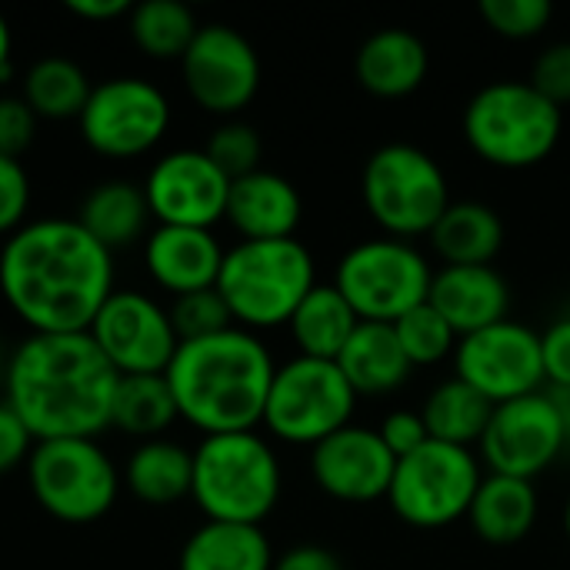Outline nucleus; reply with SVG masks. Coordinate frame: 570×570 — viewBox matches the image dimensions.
Segmentation results:
<instances>
[{"label":"nucleus","mask_w":570,"mask_h":570,"mask_svg":"<svg viewBox=\"0 0 570 570\" xmlns=\"http://www.w3.org/2000/svg\"><path fill=\"white\" fill-rule=\"evenodd\" d=\"M114 291V254L73 217L27 220L0 247V294L30 334L90 331Z\"/></svg>","instance_id":"f257e3e1"},{"label":"nucleus","mask_w":570,"mask_h":570,"mask_svg":"<svg viewBox=\"0 0 570 570\" xmlns=\"http://www.w3.org/2000/svg\"><path fill=\"white\" fill-rule=\"evenodd\" d=\"M117 371L83 334H30L7 354L3 401L33 441L100 438L110 428Z\"/></svg>","instance_id":"f03ea898"},{"label":"nucleus","mask_w":570,"mask_h":570,"mask_svg":"<svg viewBox=\"0 0 570 570\" xmlns=\"http://www.w3.org/2000/svg\"><path fill=\"white\" fill-rule=\"evenodd\" d=\"M274 371L277 364L267 344L244 327H230L180 344L167 367V384L180 421L210 438L261 428Z\"/></svg>","instance_id":"7ed1b4c3"},{"label":"nucleus","mask_w":570,"mask_h":570,"mask_svg":"<svg viewBox=\"0 0 570 570\" xmlns=\"http://www.w3.org/2000/svg\"><path fill=\"white\" fill-rule=\"evenodd\" d=\"M284 471L257 431L210 434L194 448L190 501L207 521L261 528L281 504Z\"/></svg>","instance_id":"20e7f679"},{"label":"nucleus","mask_w":570,"mask_h":570,"mask_svg":"<svg viewBox=\"0 0 570 570\" xmlns=\"http://www.w3.org/2000/svg\"><path fill=\"white\" fill-rule=\"evenodd\" d=\"M317 287L314 254L297 237L237 240L224 254L217 291L237 327L257 334L284 327L301 301Z\"/></svg>","instance_id":"39448f33"},{"label":"nucleus","mask_w":570,"mask_h":570,"mask_svg":"<svg viewBox=\"0 0 570 570\" xmlns=\"http://www.w3.org/2000/svg\"><path fill=\"white\" fill-rule=\"evenodd\" d=\"M461 127L468 147L484 164L528 170L554 154L564 130V110L528 80H494L468 100Z\"/></svg>","instance_id":"423d86ee"},{"label":"nucleus","mask_w":570,"mask_h":570,"mask_svg":"<svg viewBox=\"0 0 570 570\" xmlns=\"http://www.w3.org/2000/svg\"><path fill=\"white\" fill-rule=\"evenodd\" d=\"M361 197L384 237H428L451 207L444 167L421 147L394 140L377 147L361 170Z\"/></svg>","instance_id":"0eeeda50"},{"label":"nucleus","mask_w":570,"mask_h":570,"mask_svg":"<svg viewBox=\"0 0 570 570\" xmlns=\"http://www.w3.org/2000/svg\"><path fill=\"white\" fill-rule=\"evenodd\" d=\"M23 468L43 514L77 528L107 518L124 481L97 438L37 441Z\"/></svg>","instance_id":"6e6552de"},{"label":"nucleus","mask_w":570,"mask_h":570,"mask_svg":"<svg viewBox=\"0 0 570 570\" xmlns=\"http://www.w3.org/2000/svg\"><path fill=\"white\" fill-rule=\"evenodd\" d=\"M354 411L357 394L337 361L297 354L287 364H277L261 428L284 444L317 448L341 428L354 424Z\"/></svg>","instance_id":"1a4fd4ad"},{"label":"nucleus","mask_w":570,"mask_h":570,"mask_svg":"<svg viewBox=\"0 0 570 570\" xmlns=\"http://www.w3.org/2000/svg\"><path fill=\"white\" fill-rule=\"evenodd\" d=\"M434 267L428 254L397 237H371L354 244L334 271V287L361 321L394 324L421 307L431 294Z\"/></svg>","instance_id":"9d476101"},{"label":"nucleus","mask_w":570,"mask_h":570,"mask_svg":"<svg viewBox=\"0 0 570 570\" xmlns=\"http://www.w3.org/2000/svg\"><path fill=\"white\" fill-rule=\"evenodd\" d=\"M481 481L484 464L478 451L428 441L414 454L397 458L394 481L384 501L404 524L438 531L468 518Z\"/></svg>","instance_id":"9b49d317"},{"label":"nucleus","mask_w":570,"mask_h":570,"mask_svg":"<svg viewBox=\"0 0 570 570\" xmlns=\"http://www.w3.org/2000/svg\"><path fill=\"white\" fill-rule=\"evenodd\" d=\"M77 127L83 144L100 157H140L164 140L170 127V100L144 77H110L90 90Z\"/></svg>","instance_id":"f8f14e48"},{"label":"nucleus","mask_w":570,"mask_h":570,"mask_svg":"<svg viewBox=\"0 0 570 570\" xmlns=\"http://www.w3.org/2000/svg\"><path fill=\"white\" fill-rule=\"evenodd\" d=\"M451 361L454 377L471 384L491 404H508L548 387L541 334L514 317L461 337Z\"/></svg>","instance_id":"ddd939ff"},{"label":"nucleus","mask_w":570,"mask_h":570,"mask_svg":"<svg viewBox=\"0 0 570 570\" xmlns=\"http://www.w3.org/2000/svg\"><path fill=\"white\" fill-rule=\"evenodd\" d=\"M190 100L214 117H237L261 90V57L254 43L227 23H200L180 57Z\"/></svg>","instance_id":"4468645a"},{"label":"nucleus","mask_w":570,"mask_h":570,"mask_svg":"<svg viewBox=\"0 0 570 570\" xmlns=\"http://www.w3.org/2000/svg\"><path fill=\"white\" fill-rule=\"evenodd\" d=\"M478 458L488 474L521 481H534L551 471L564 458V431L548 391L494 404L491 424L478 444Z\"/></svg>","instance_id":"2eb2a0df"},{"label":"nucleus","mask_w":570,"mask_h":570,"mask_svg":"<svg viewBox=\"0 0 570 570\" xmlns=\"http://www.w3.org/2000/svg\"><path fill=\"white\" fill-rule=\"evenodd\" d=\"M87 334L120 377L167 374L180 347L167 307L144 291H114Z\"/></svg>","instance_id":"dca6fc26"},{"label":"nucleus","mask_w":570,"mask_h":570,"mask_svg":"<svg viewBox=\"0 0 570 570\" xmlns=\"http://www.w3.org/2000/svg\"><path fill=\"white\" fill-rule=\"evenodd\" d=\"M144 194L157 224L214 230L227 214L230 180L200 150H170L147 170Z\"/></svg>","instance_id":"f3484780"},{"label":"nucleus","mask_w":570,"mask_h":570,"mask_svg":"<svg viewBox=\"0 0 570 570\" xmlns=\"http://www.w3.org/2000/svg\"><path fill=\"white\" fill-rule=\"evenodd\" d=\"M397 458L381 441L377 428L347 424L317 448H311L314 484L344 504H371L387 498Z\"/></svg>","instance_id":"a211bd4d"},{"label":"nucleus","mask_w":570,"mask_h":570,"mask_svg":"<svg viewBox=\"0 0 570 570\" xmlns=\"http://www.w3.org/2000/svg\"><path fill=\"white\" fill-rule=\"evenodd\" d=\"M224 254L227 250L220 247L214 230L197 227L157 224L144 240V267L150 281L174 297L217 287Z\"/></svg>","instance_id":"6ab92c4d"},{"label":"nucleus","mask_w":570,"mask_h":570,"mask_svg":"<svg viewBox=\"0 0 570 570\" xmlns=\"http://www.w3.org/2000/svg\"><path fill=\"white\" fill-rule=\"evenodd\" d=\"M428 304L454 327L458 337L478 334L511 314V287L494 264L438 267Z\"/></svg>","instance_id":"aec40b11"},{"label":"nucleus","mask_w":570,"mask_h":570,"mask_svg":"<svg viewBox=\"0 0 570 570\" xmlns=\"http://www.w3.org/2000/svg\"><path fill=\"white\" fill-rule=\"evenodd\" d=\"M301 217H304V200L287 177L261 167L240 180H230L224 220L240 234V240L294 237Z\"/></svg>","instance_id":"412c9836"},{"label":"nucleus","mask_w":570,"mask_h":570,"mask_svg":"<svg viewBox=\"0 0 570 570\" xmlns=\"http://www.w3.org/2000/svg\"><path fill=\"white\" fill-rule=\"evenodd\" d=\"M431 70V53L424 40L404 27H381L374 30L354 57L357 83L381 97V100H401L421 90Z\"/></svg>","instance_id":"4be33fe9"},{"label":"nucleus","mask_w":570,"mask_h":570,"mask_svg":"<svg viewBox=\"0 0 570 570\" xmlns=\"http://www.w3.org/2000/svg\"><path fill=\"white\" fill-rule=\"evenodd\" d=\"M104 250H124L134 247L137 240H147V227L154 220L144 184L110 177L100 180L97 187L87 190L80 200V210L73 217Z\"/></svg>","instance_id":"5701e85b"},{"label":"nucleus","mask_w":570,"mask_h":570,"mask_svg":"<svg viewBox=\"0 0 570 570\" xmlns=\"http://www.w3.org/2000/svg\"><path fill=\"white\" fill-rule=\"evenodd\" d=\"M337 367L344 371L357 397H387L401 391L414 374V364L407 361L394 334V324H374V321L357 324V331L351 334L347 347L337 357Z\"/></svg>","instance_id":"b1692460"},{"label":"nucleus","mask_w":570,"mask_h":570,"mask_svg":"<svg viewBox=\"0 0 570 570\" xmlns=\"http://www.w3.org/2000/svg\"><path fill=\"white\" fill-rule=\"evenodd\" d=\"M538 511H541V498H538L534 481L484 474V481L471 501L468 524L484 544L511 548L534 531Z\"/></svg>","instance_id":"393cba45"},{"label":"nucleus","mask_w":570,"mask_h":570,"mask_svg":"<svg viewBox=\"0 0 570 570\" xmlns=\"http://www.w3.org/2000/svg\"><path fill=\"white\" fill-rule=\"evenodd\" d=\"M428 240L444 267L494 264V257L504 247V220L491 204L451 200V207L428 234Z\"/></svg>","instance_id":"a878e982"},{"label":"nucleus","mask_w":570,"mask_h":570,"mask_svg":"<svg viewBox=\"0 0 570 570\" xmlns=\"http://www.w3.org/2000/svg\"><path fill=\"white\" fill-rule=\"evenodd\" d=\"M124 484L127 491L150 508H170L184 498H190L194 484V451L170 438L144 441L130 451L124 464Z\"/></svg>","instance_id":"bb28decb"},{"label":"nucleus","mask_w":570,"mask_h":570,"mask_svg":"<svg viewBox=\"0 0 570 570\" xmlns=\"http://www.w3.org/2000/svg\"><path fill=\"white\" fill-rule=\"evenodd\" d=\"M274 548L254 524L204 521L180 548L177 570H271Z\"/></svg>","instance_id":"cd10ccee"},{"label":"nucleus","mask_w":570,"mask_h":570,"mask_svg":"<svg viewBox=\"0 0 570 570\" xmlns=\"http://www.w3.org/2000/svg\"><path fill=\"white\" fill-rule=\"evenodd\" d=\"M357 324L361 317L344 301V294L334 284H317L287 321V331L301 357L337 361Z\"/></svg>","instance_id":"c85d7f7f"},{"label":"nucleus","mask_w":570,"mask_h":570,"mask_svg":"<svg viewBox=\"0 0 570 570\" xmlns=\"http://www.w3.org/2000/svg\"><path fill=\"white\" fill-rule=\"evenodd\" d=\"M174 421H180V411L167 384V374L117 377L114 401H110V428L144 444L164 438Z\"/></svg>","instance_id":"c756f323"},{"label":"nucleus","mask_w":570,"mask_h":570,"mask_svg":"<svg viewBox=\"0 0 570 570\" xmlns=\"http://www.w3.org/2000/svg\"><path fill=\"white\" fill-rule=\"evenodd\" d=\"M491 414H494V404L484 394H478L471 384H464L461 377L441 381L421 404V417H424L431 441L471 448V451L481 444L491 424Z\"/></svg>","instance_id":"7c9ffc66"},{"label":"nucleus","mask_w":570,"mask_h":570,"mask_svg":"<svg viewBox=\"0 0 570 570\" xmlns=\"http://www.w3.org/2000/svg\"><path fill=\"white\" fill-rule=\"evenodd\" d=\"M90 90L94 87L77 60L50 53L27 67L20 97L37 114V120H77L90 100Z\"/></svg>","instance_id":"2f4dec72"},{"label":"nucleus","mask_w":570,"mask_h":570,"mask_svg":"<svg viewBox=\"0 0 570 570\" xmlns=\"http://www.w3.org/2000/svg\"><path fill=\"white\" fill-rule=\"evenodd\" d=\"M127 30L137 50L150 60H180L194 43L200 23L180 0H144L130 7Z\"/></svg>","instance_id":"473e14b6"},{"label":"nucleus","mask_w":570,"mask_h":570,"mask_svg":"<svg viewBox=\"0 0 570 570\" xmlns=\"http://www.w3.org/2000/svg\"><path fill=\"white\" fill-rule=\"evenodd\" d=\"M394 334L414 367H434L454 357L458 351V334L454 327L424 301L421 307L407 311L401 321H394Z\"/></svg>","instance_id":"72a5a7b5"},{"label":"nucleus","mask_w":570,"mask_h":570,"mask_svg":"<svg viewBox=\"0 0 570 570\" xmlns=\"http://www.w3.org/2000/svg\"><path fill=\"white\" fill-rule=\"evenodd\" d=\"M204 154L217 164V170L227 180H240V177L261 170L264 144H261V134L247 120L230 117V120H220L210 130V137L204 144Z\"/></svg>","instance_id":"f704fd0d"},{"label":"nucleus","mask_w":570,"mask_h":570,"mask_svg":"<svg viewBox=\"0 0 570 570\" xmlns=\"http://www.w3.org/2000/svg\"><path fill=\"white\" fill-rule=\"evenodd\" d=\"M167 314H170V324H174V334H177L180 344L204 341V337H214V334H224V331L237 327L234 317H230V307H227V301L220 297L217 287L174 297Z\"/></svg>","instance_id":"c9c22d12"},{"label":"nucleus","mask_w":570,"mask_h":570,"mask_svg":"<svg viewBox=\"0 0 570 570\" xmlns=\"http://www.w3.org/2000/svg\"><path fill=\"white\" fill-rule=\"evenodd\" d=\"M481 20L508 37V40H531L548 30L554 7L551 0H481Z\"/></svg>","instance_id":"e433bc0d"},{"label":"nucleus","mask_w":570,"mask_h":570,"mask_svg":"<svg viewBox=\"0 0 570 570\" xmlns=\"http://www.w3.org/2000/svg\"><path fill=\"white\" fill-rule=\"evenodd\" d=\"M528 83L544 94L551 104H558L561 110L570 104V40H558L548 43L534 63H531V77Z\"/></svg>","instance_id":"4c0bfd02"},{"label":"nucleus","mask_w":570,"mask_h":570,"mask_svg":"<svg viewBox=\"0 0 570 570\" xmlns=\"http://www.w3.org/2000/svg\"><path fill=\"white\" fill-rule=\"evenodd\" d=\"M30 210V177L20 160L0 157V237L17 234Z\"/></svg>","instance_id":"58836bf2"},{"label":"nucleus","mask_w":570,"mask_h":570,"mask_svg":"<svg viewBox=\"0 0 570 570\" xmlns=\"http://www.w3.org/2000/svg\"><path fill=\"white\" fill-rule=\"evenodd\" d=\"M37 114L27 107L23 97H13V94H3L0 97V157H13L20 160L33 137H37Z\"/></svg>","instance_id":"ea45409f"},{"label":"nucleus","mask_w":570,"mask_h":570,"mask_svg":"<svg viewBox=\"0 0 570 570\" xmlns=\"http://www.w3.org/2000/svg\"><path fill=\"white\" fill-rule=\"evenodd\" d=\"M377 434L394 458H407L431 441L421 411H411V407H397V411L384 414V421L377 424Z\"/></svg>","instance_id":"a19ab883"},{"label":"nucleus","mask_w":570,"mask_h":570,"mask_svg":"<svg viewBox=\"0 0 570 570\" xmlns=\"http://www.w3.org/2000/svg\"><path fill=\"white\" fill-rule=\"evenodd\" d=\"M548 387H570V314H561L541 334Z\"/></svg>","instance_id":"79ce46f5"},{"label":"nucleus","mask_w":570,"mask_h":570,"mask_svg":"<svg viewBox=\"0 0 570 570\" xmlns=\"http://www.w3.org/2000/svg\"><path fill=\"white\" fill-rule=\"evenodd\" d=\"M33 434L27 431V424L17 417V411L0 397V474H10L13 468L27 464L30 451H33Z\"/></svg>","instance_id":"37998d69"},{"label":"nucleus","mask_w":570,"mask_h":570,"mask_svg":"<svg viewBox=\"0 0 570 570\" xmlns=\"http://www.w3.org/2000/svg\"><path fill=\"white\" fill-rule=\"evenodd\" d=\"M271 570H344L341 558L321 544H297L274 558Z\"/></svg>","instance_id":"c03bdc74"},{"label":"nucleus","mask_w":570,"mask_h":570,"mask_svg":"<svg viewBox=\"0 0 570 570\" xmlns=\"http://www.w3.org/2000/svg\"><path fill=\"white\" fill-rule=\"evenodd\" d=\"M67 10L80 20L90 23H107V20H120L130 13V0H67Z\"/></svg>","instance_id":"a18cd8bd"},{"label":"nucleus","mask_w":570,"mask_h":570,"mask_svg":"<svg viewBox=\"0 0 570 570\" xmlns=\"http://www.w3.org/2000/svg\"><path fill=\"white\" fill-rule=\"evenodd\" d=\"M558 417H561V431H564V458H570V387H544Z\"/></svg>","instance_id":"49530a36"},{"label":"nucleus","mask_w":570,"mask_h":570,"mask_svg":"<svg viewBox=\"0 0 570 570\" xmlns=\"http://www.w3.org/2000/svg\"><path fill=\"white\" fill-rule=\"evenodd\" d=\"M10 50H13V33H10L7 17L0 13V83H7V77H10V70H13Z\"/></svg>","instance_id":"de8ad7c7"},{"label":"nucleus","mask_w":570,"mask_h":570,"mask_svg":"<svg viewBox=\"0 0 570 570\" xmlns=\"http://www.w3.org/2000/svg\"><path fill=\"white\" fill-rule=\"evenodd\" d=\"M3 374H7V354H3V347H0V391H3Z\"/></svg>","instance_id":"09e8293b"},{"label":"nucleus","mask_w":570,"mask_h":570,"mask_svg":"<svg viewBox=\"0 0 570 570\" xmlns=\"http://www.w3.org/2000/svg\"><path fill=\"white\" fill-rule=\"evenodd\" d=\"M564 534H568V541H570V498H568V504H564Z\"/></svg>","instance_id":"8fccbe9b"}]
</instances>
